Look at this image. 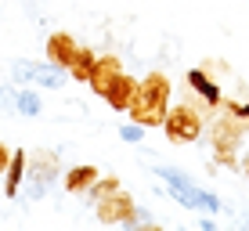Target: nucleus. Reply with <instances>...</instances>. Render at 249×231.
Here are the masks:
<instances>
[{"instance_id": "5701e85b", "label": "nucleus", "mask_w": 249, "mask_h": 231, "mask_svg": "<svg viewBox=\"0 0 249 231\" xmlns=\"http://www.w3.org/2000/svg\"><path fill=\"white\" fill-rule=\"evenodd\" d=\"M0 108H4V105H0Z\"/></svg>"}, {"instance_id": "0eeeda50", "label": "nucleus", "mask_w": 249, "mask_h": 231, "mask_svg": "<svg viewBox=\"0 0 249 231\" xmlns=\"http://www.w3.org/2000/svg\"><path fill=\"white\" fill-rule=\"evenodd\" d=\"M119 72H123V62H119L116 54H101L98 62H94V72H90L87 87H90L94 94H101V98H105L108 87L116 83V76H119Z\"/></svg>"}, {"instance_id": "dca6fc26", "label": "nucleus", "mask_w": 249, "mask_h": 231, "mask_svg": "<svg viewBox=\"0 0 249 231\" xmlns=\"http://www.w3.org/2000/svg\"><path fill=\"white\" fill-rule=\"evenodd\" d=\"M119 188H123V184H119L116 177H98L94 188H90V195H94V199H105V195H116Z\"/></svg>"}, {"instance_id": "a211bd4d", "label": "nucleus", "mask_w": 249, "mask_h": 231, "mask_svg": "<svg viewBox=\"0 0 249 231\" xmlns=\"http://www.w3.org/2000/svg\"><path fill=\"white\" fill-rule=\"evenodd\" d=\"M33 72H36V62H15L11 80L15 83H33Z\"/></svg>"}, {"instance_id": "20e7f679", "label": "nucleus", "mask_w": 249, "mask_h": 231, "mask_svg": "<svg viewBox=\"0 0 249 231\" xmlns=\"http://www.w3.org/2000/svg\"><path fill=\"white\" fill-rule=\"evenodd\" d=\"M94 213H98L101 224H134V199L130 192L119 188L116 195H105V199H94Z\"/></svg>"}, {"instance_id": "7ed1b4c3", "label": "nucleus", "mask_w": 249, "mask_h": 231, "mask_svg": "<svg viewBox=\"0 0 249 231\" xmlns=\"http://www.w3.org/2000/svg\"><path fill=\"white\" fill-rule=\"evenodd\" d=\"M249 123H242L238 116H220L217 123H213V159L220 162V166H238L235 159V148L242 144V130Z\"/></svg>"}, {"instance_id": "6ab92c4d", "label": "nucleus", "mask_w": 249, "mask_h": 231, "mask_svg": "<svg viewBox=\"0 0 249 231\" xmlns=\"http://www.w3.org/2000/svg\"><path fill=\"white\" fill-rule=\"evenodd\" d=\"M224 105V112H231V116H238L242 123H249V105H238V101H220Z\"/></svg>"}, {"instance_id": "6e6552de", "label": "nucleus", "mask_w": 249, "mask_h": 231, "mask_svg": "<svg viewBox=\"0 0 249 231\" xmlns=\"http://www.w3.org/2000/svg\"><path fill=\"white\" fill-rule=\"evenodd\" d=\"M76 51H80V44H76L69 33H51L47 36V62H54V65H62V69L69 72V65H72V58H76Z\"/></svg>"}, {"instance_id": "4468645a", "label": "nucleus", "mask_w": 249, "mask_h": 231, "mask_svg": "<svg viewBox=\"0 0 249 231\" xmlns=\"http://www.w3.org/2000/svg\"><path fill=\"white\" fill-rule=\"evenodd\" d=\"M94 62H98V54H94L90 47H80V51H76V58H72V65H69V76L80 80V83H87L90 72H94Z\"/></svg>"}, {"instance_id": "423d86ee", "label": "nucleus", "mask_w": 249, "mask_h": 231, "mask_svg": "<svg viewBox=\"0 0 249 231\" xmlns=\"http://www.w3.org/2000/svg\"><path fill=\"white\" fill-rule=\"evenodd\" d=\"M170 195H174L181 206H188V210L220 213V199H217V195H210V192H202V188H195L192 181H188V184H177V188H170Z\"/></svg>"}, {"instance_id": "aec40b11", "label": "nucleus", "mask_w": 249, "mask_h": 231, "mask_svg": "<svg viewBox=\"0 0 249 231\" xmlns=\"http://www.w3.org/2000/svg\"><path fill=\"white\" fill-rule=\"evenodd\" d=\"M0 105H18V90L7 83V87H0Z\"/></svg>"}, {"instance_id": "2eb2a0df", "label": "nucleus", "mask_w": 249, "mask_h": 231, "mask_svg": "<svg viewBox=\"0 0 249 231\" xmlns=\"http://www.w3.org/2000/svg\"><path fill=\"white\" fill-rule=\"evenodd\" d=\"M15 108H18L22 116H40V108H44V105H40V94L36 90L25 87V90H18V105H15Z\"/></svg>"}, {"instance_id": "f257e3e1", "label": "nucleus", "mask_w": 249, "mask_h": 231, "mask_svg": "<svg viewBox=\"0 0 249 231\" xmlns=\"http://www.w3.org/2000/svg\"><path fill=\"white\" fill-rule=\"evenodd\" d=\"M166 108H170V80H166V72H148L144 80H137V94H134L130 108H126V116H130L134 123H141L144 130L162 126Z\"/></svg>"}, {"instance_id": "9b49d317", "label": "nucleus", "mask_w": 249, "mask_h": 231, "mask_svg": "<svg viewBox=\"0 0 249 231\" xmlns=\"http://www.w3.org/2000/svg\"><path fill=\"white\" fill-rule=\"evenodd\" d=\"M25 162H29V156H25L22 148H15L11 152V162H7V170H4V195H7V199L18 195V188L25 181Z\"/></svg>"}, {"instance_id": "39448f33", "label": "nucleus", "mask_w": 249, "mask_h": 231, "mask_svg": "<svg viewBox=\"0 0 249 231\" xmlns=\"http://www.w3.org/2000/svg\"><path fill=\"white\" fill-rule=\"evenodd\" d=\"M62 174V170H58V156L54 152H40L36 156V166H25V177H29V188H25V195H29L33 202L36 199H44L47 195V188L54 184V177Z\"/></svg>"}, {"instance_id": "9d476101", "label": "nucleus", "mask_w": 249, "mask_h": 231, "mask_svg": "<svg viewBox=\"0 0 249 231\" xmlns=\"http://www.w3.org/2000/svg\"><path fill=\"white\" fill-rule=\"evenodd\" d=\"M134 94H137V80H134V76H126V72H119L116 83H112L108 94H105V101L116 108V112H126V108H130V101H134Z\"/></svg>"}, {"instance_id": "f03ea898", "label": "nucleus", "mask_w": 249, "mask_h": 231, "mask_svg": "<svg viewBox=\"0 0 249 231\" xmlns=\"http://www.w3.org/2000/svg\"><path fill=\"white\" fill-rule=\"evenodd\" d=\"M162 130L174 144H192L202 138V112L195 105H174L166 108V119H162Z\"/></svg>"}, {"instance_id": "f8f14e48", "label": "nucleus", "mask_w": 249, "mask_h": 231, "mask_svg": "<svg viewBox=\"0 0 249 231\" xmlns=\"http://www.w3.org/2000/svg\"><path fill=\"white\" fill-rule=\"evenodd\" d=\"M188 87H192L195 94H199V98H202L210 108H217L220 101H224V98H220V87H217V83H213V80H210V76H206L202 69H188Z\"/></svg>"}, {"instance_id": "ddd939ff", "label": "nucleus", "mask_w": 249, "mask_h": 231, "mask_svg": "<svg viewBox=\"0 0 249 231\" xmlns=\"http://www.w3.org/2000/svg\"><path fill=\"white\" fill-rule=\"evenodd\" d=\"M65 80H69V72L62 69V65H54V62H36V72H33V83H36V87L62 90Z\"/></svg>"}, {"instance_id": "1a4fd4ad", "label": "nucleus", "mask_w": 249, "mask_h": 231, "mask_svg": "<svg viewBox=\"0 0 249 231\" xmlns=\"http://www.w3.org/2000/svg\"><path fill=\"white\" fill-rule=\"evenodd\" d=\"M98 166H90V162H80V166H69L65 170V188H69V195H87L90 188H94V181H98Z\"/></svg>"}, {"instance_id": "4be33fe9", "label": "nucleus", "mask_w": 249, "mask_h": 231, "mask_svg": "<svg viewBox=\"0 0 249 231\" xmlns=\"http://www.w3.org/2000/svg\"><path fill=\"white\" fill-rule=\"evenodd\" d=\"M242 174L249 177V152H246V156H242Z\"/></svg>"}, {"instance_id": "412c9836", "label": "nucleus", "mask_w": 249, "mask_h": 231, "mask_svg": "<svg viewBox=\"0 0 249 231\" xmlns=\"http://www.w3.org/2000/svg\"><path fill=\"white\" fill-rule=\"evenodd\" d=\"M7 162H11V152H7V144H0V174L7 170Z\"/></svg>"}, {"instance_id": "f3484780", "label": "nucleus", "mask_w": 249, "mask_h": 231, "mask_svg": "<svg viewBox=\"0 0 249 231\" xmlns=\"http://www.w3.org/2000/svg\"><path fill=\"white\" fill-rule=\"evenodd\" d=\"M119 138H123L126 144H141V138H144V126L130 119V123H123V126H119Z\"/></svg>"}]
</instances>
